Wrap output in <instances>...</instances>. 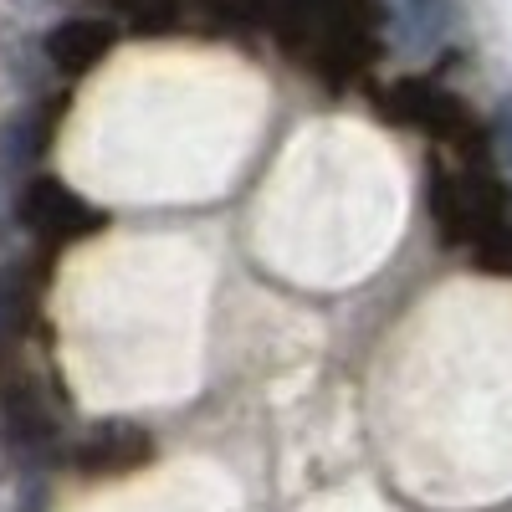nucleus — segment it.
Instances as JSON below:
<instances>
[{
    "instance_id": "nucleus-1",
    "label": "nucleus",
    "mask_w": 512,
    "mask_h": 512,
    "mask_svg": "<svg viewBox=\"0 0 512 512\" xmlns=\"http://www.w3.org/2000/svg\"><path fill=\"white\" fill-rule=\"evenodd\" d=\"M16 210H21V226L41 241H67V236H82L98 226V210L82 195H72L62 180H47V175H31L16 190Z\"/></svg>"
},
{
    "instance_id": "nucleus-2",
    "label": "nucleus",
    "mask_w": 512,
    "mask_h": 512,
    "mask_svg": "<svg viewBox=\"0 0 512 512\" xmlns=\"http://www.w3.org/2000/svg\"><path fill=\"white\" fill-rule=\"evenodd\" d=\"M154 456V441L134 420H103L72 446V466L82 477H128Z\"/></svg>"
},
{
    "instance_id": "nucleus-3",
    "label": "nucleus",
    "mask_w": 512,
    "mask_h": 512,
    "mask_svg": "<svg viewBox=\"0 0 512 512\" xmlns=\"http://www.w3.org/2000/svg\"><path fill=\"white\" fill-rule=\"evenodd\" d=\"M113 47V21L103 16H72L62 21L52 36H47V57L62 67V72H88L108 57Z\"/></svg>"
},
{
    "instance_id": "nucleus-4",
    "label": "nucleus",
    "mask_w": 512,
    "mask_h": 512,
    "mask_svg": "<svg viewBox=\"0 0 512 512\" xmlns=\"http://www.w3.org/2000/svg\"><path fill=\"white\" fill-rule=\"evenodd\" d=\"M31 313H36V277L26 262L0 267V364H6L31 333Z\"/></svg>"
},
{
    "instance_id": "nucleus-5",
    "label": "nucleus",
    "mask_w": 512,
    "mask_h": 512,
    "mask_svg": "<svg viewBox=\"0 0 512 512\" xmlns=\"http://www.w3.org/2000/svg\"><path fill=\"white\" fill-rule=\"evenodd\" d=\"M400 113L415 118L425 134H461L466 128V108L436 88H425V82H400Z\"/></svg>"
},
{
    "instance_id": "nucleus-6",
    "label": "nucleus",
    "mask_w": 512,
    "mask_h": 512,
    "mask_svg": "<svg viewBox=\"0 0 512 512\" xmlns=\"http://www.w3.org/2000/svg\"><path fill=\"white\" fill-rule=\"evenodd\" d=\"M492 144H497V159L512 169V98H502V108L492 118Z\"/></svg>"
}]
</instances>
